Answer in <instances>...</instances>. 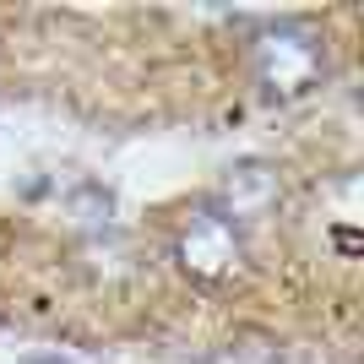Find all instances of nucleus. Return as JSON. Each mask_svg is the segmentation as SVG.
I'll return each mask as SVG.
<instances>
[{
    "instance_id": "nucleus-1",
    "label": "nucleus",
    "mask_w": 364,
    "mask_h": 364,
    "mask_svg": "<svg viewBox=\"0 0 364 364\" xmlns=\"http://www.w3.org/2000/svg\"><path fill=\"white\" fill-rule=\"evenodd\" d=\"M250 60V82L277 104H294L304 92L321 87L326 76V38L310 22H267L245 49Z\"/></svg>"
},
{
    "instance_id": "nucleus-2",
    "label": "nucleus",
    "mask_w": 364,
    "mask_h": 364,
    "mask_svg": "<svg viewBox=\"0 0 364 364\" xmlns=\"http://www.w3.org/2000/svg\"><path fill=\"white\" fill-rule=\"evenodd\" d=\"M174 261L191 283L223 289L245 272V228L234 218H223L218 207H196L174 234Z\"/></svg>"
},
{
    "instance_id": "nucleus-3",
    "label": "nucleus",
    "mask_w": 364,
    "mask_h": 364,
    "mask_svg": "<svg viewBox=\"0 0 364 364\" xmlns=\"http://www.w3.org/2000/svg\"><path fill=\"white\" fill-rule=\"evenodd\" d=\"M277 196H283V180H277L272 164H261V158H245V164L223 168V180H218L213 201L207 207H218L223 218H234V223H250V218H261L267 207H277Z\"/></svg>"
}]
</instances>
